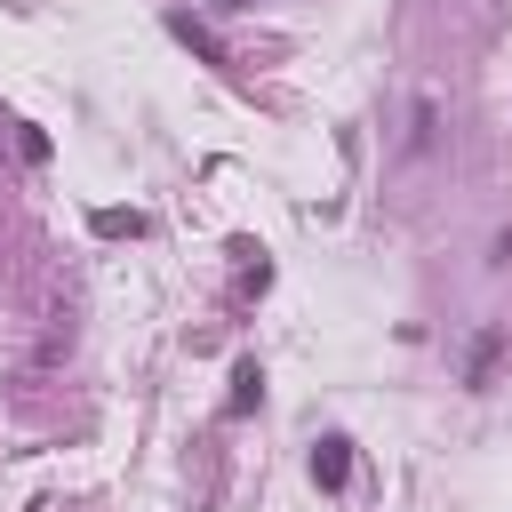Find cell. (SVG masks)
Segmentation results:
<instances>
[{"label":"cell","instance_id":"3","mask_svg":"<svg viewBox=\"0 0 512 512\" xmlns=\"http://www.w3.org/2000/svg\"><path fill=\"white\" fill-rule=\"evenodd\" d=\"M440 144V96H416V112H408V152H432Z\"/></svg>","mask_w":512,"mask_h":512},{"label":"cell","instance_id":"1","mask_svg":"<svg viewBox=\"0 0 512 512\" xmlns=\"http://www.w3.org/2000/svg\"><path fill=\"white\" fill-rule=\"evenodd\" d=\"M312 480H320V488H328V496H336V488H344V480H352V440H336V432H328V440H320V448H312Z\"/></svg>","mask_w":512,"mask_h":512},{"label":"cell","instance_id":"2","mask_svg":"<svg viewBox=\"0 0 512 512\" xmlns=\"http://www.w3.org/2000/svg\"><path fill=\"white\" fill-rule=\"evenodd\" d=\"M496 360H504V336H496V328H480V336H472V352H464V384H488V376H496Z\"/></svg>","mask_w":512,"mask_h":512},{"label":"cell","instance_id":"4","mask_svg":"<svg viewBox=\"0 0 512 512\" xmlns=\"http://www.w3.org/2000/svg\"><path fill=\"white\" fill-rule=\"evenodd\" d=\"M256 400H264V368H256V360H240V368H232V400H224V408H232V416H248Z\"/></svg>","mask_w":512,"mask_h":512},{"label":"cell","instance_id":"5","mask_svg":"<svg viewBox=\"0 0 512 512\" xmlns=\"http://www.w3.org/2000/svg\"><path fill=\"white\" fill-rule=\"evenodd\" d=\"M168 32H176V40H184V48H200V56H208V64H224V48H216V40H208V32H200V24H192V16H168Z\"/></svg>","mask_w":512,"mask_h":512}]
</instances>
